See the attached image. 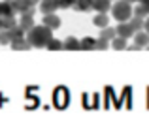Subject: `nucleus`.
<instances>
[{
	"instance_id": "15",
	"label": "nucleus",
	"mask_w": 149,
	"mask_h": 126,
	"mask_svg": "<svg viewBox=\"0 0 149 126\" xmlns=\"http://www.w3.org/2000/svg\"><path fill=\"white\" fill-rule=\"evenodd\" d=\"M113 36H115V30H113V28H109V26H104V28H102L100 38H104V40H109V38H113Z\"/></svg>"
},
{
	"instance_id": "18",
	"label": "nucleus",
	"mask_w": 149,
	"mask_h": 126,
	"mask_svg": "<svg viewBox=\"0 0 149 126\" xmlns=\"http://www.w3.org/2000/svg\"><path fill=\"white\" fill-rule=\"evenodd\" d=\"M95 49H108V40H104V38H100V40L96 42Z\"/></svg>"
},
{
	"instance_id": "8",
	"label": "nucleus",
	"mask_w": 149,
	"mask_h": 126,
	"mask_svg": "<svg viewBox=\"0 0 149 126\" xmlns=\"http://www.w3.org/2000/svg\"><path fill=\"white\" fill-rule=\"evenodd\" d=\"M109 8H111V4H109V0H93V10L96 11H108Z\"/></svg>"
},
{
	"instance_id": "4",
	"label": "nucleus",
	"mask_w": 149,
	"mask_h": 126,
	"mask_svg": "<svg viewBox=\"0 0 149 126\" xmlns=\"http://www.w3.org/2000/svg\"><path fill=\"white\" fill-rule=\"evenodd\" d=\"M115 32H117V36H121V38H125V40H128V38L134 34V28H132L130 25H127V21H125V23H121V25L117 26Z\"/></svg>"
},
{
	"instance_id": "19",
	"label": "nucleus",
	"mask_w": 149,
	"mask_h": 126,
	"mask_svg": "<svg viewBox=\"0 0 149 126\" xmlns=\"http://www.w3.org/2000/svg\"><path fill=\"white\" fill-rule=\"evenodd\" d=\"M143 26H146V32L149 34V17H146V19H143Z\"/></svg>"
},
{
	"instance_id": "20",
	"label": "nucleus",
	"mask_w": 149,
	"mask_h": 126,
	"mask_svg": "<svg viewBox=\"0 0 149 126\" xmlns=\"http://www.w3.org/2000/svg\"><path fill=\"white\" fill-rule=\"evenodd\" d=\"M125 2H128V4H132V2H138V0H125Z\"/></svg>"
},
{
	"instance_id": "6",
	"label": "nucleus",
	"mask_w": 149,
	"mask_h": 126,
	"mask_svg": "<svg viewBox=\"0 0 149 126\" xmlns=\"http://www.w3.org/2000/svg\"><path fill=\"white\" fill-rule=\"evenodd\" d=\"M44 25L49 26V28H58V25H61V19H58L57 15H53V13H45V15H44Z\"/></svg>"
},
{
	"instance_id": "5",
	"label": "nucleus",
	"mask_w": 149,
	"mask_h": 126,
	"mask_svg": "<svg viewBox=\"0 0 149 126\" xmlns=\"http://www.w3.org/2000/svg\"><path fill=\"white\" fill-rule=\"evenodd\" d=\"M57 8H58L57 0H42V2H40V10L44 11V15H45V13H53V11H57Z\"/></svg>"
},
{
	"instance_id": "2",
	"label": "nucleus",
	"mask_w": 149,
	"mask_h": 126,
	"mask_svg": "<svg viewBox=\"0 0 149 126\" xmlns=\"http://www.w3.org/2000/svg\"><path fill=\"white\" fill-rule=\"evenodd\" d=\"M111 11H113V17L121 23L128 21V19L132 17V6L128 2H125V0H117L111 6Z\"/></svg>"
},
{
	"instance_id": "3",
	"label": "nucleus",
	"mask_w": 149,
	"mask_h": 126,
	"mask_svg": "<svg viewBox=\"0 0 149 126\" xmlns=\"http://www.w3.org/2000/svg\"><path fill=\"white\" fill-rule=\"evenodd\" d=\"M32 17H34V15H29V13H23L21 15V21H19L17 26L23 30V32H29V30L34 26V19Z\"/></svg>"
},
{
	"instance_id": "9",
	"label": "nucleus",
	"mask_w": 149,
	"mask_h": 126,
	"mask_svg": "<svg viewBox=\"0 0 149 126\" xmlns=\"http://www.w3.org/2000/svg\"><path fill=\"white\" fill-rule=\"evenodd\" d=\"M30 47V43L25 40V38H17V40H11V49H17V51H21V49H29Z\"/></svg>"
},
{
	"instance_id": "13",
	"label": "nucleus",
	"mask_w": 149,
	"mask_h": 126,
	"mask_svg": "<svg viewBox=\"0 0 149 126\" xmlns=\"http://www.w3.org/2000/svg\"><path fill=\"white\" fill-rule=\"evenodd\" d=\"M95 45H96V40L85 38V40H81V43H79V49H95Z\"/></svg>"
},
{
	"instance_id": "17",
	"label": "nucleus",
	"mask_w": 149,
	"mask_h": 126,
	"mask_svg": "<svg viewBox=\"0 0 149 126\" xmlns=\"http://www.w3.org/2000/svg\"><path fill=\"white\" fill-rule=\"evenodd\" d=\"M125 42H127V40L119 36V38H115V40H113V43H111V45L115 47V49H125V47H127V43H125Z\"/></svg>"
},
{
	"instance_id": "7",
	"label": "nucleus",
	"mask_w": 149,
	"mask_h": 126,
	"mask_svg": "<svg viewBox=\"0 0 149 126\" xmlns=\"http://www.w3.org/2000/svg\"><path fill=\"white\" fill-rule=\"evenodd\" d=\"M72 8H76L77 11H89L93 10V0H76Z\"/></svg>"
},
{
	"instance_id": "16",
	"label": "nucleus",
	"mask_w": 149,
	"mask_h": 126,
	"mask_svg": "<svg viewBox=\"0 0 149 126\" xmlns=\"http://www.w3.org/2000/svg\"><path fill=\"white\" fill-rule=\"evenodd\" d=\"M62 47H66V49H79V43H77L76 38H68L66 43H62Z\"/></svg>"
},
{
	"instance_id": "11",
	"label": "nucleus",
	"mask_w": 149,
	"mask_h": 126,
	"mask_svg": "<svg viewBox=\"0 0 149 126\" xmlns=\"http://www.w3.org/2000/svg\"><path fill=\"white\" fill-rule=\"evenodd\" d=\"M108 21H109V19H108V15H106L104 11H102V13H98V15L95 17V25H96V26H100V28L108 26Z\"/></svg>"
},
{
	"instance_id": "10",
	"label": "nucleus",
	"mask_w": 149,
	"mask_h": 126,
	"mask_svg": "<svg viewBox=\"0 0 149 126\" xmlns=\"http://www.w3.org/2000/svg\"><path fill=\"white\" fill-rule=\"evenodd\" d=\"M134 34H136V45L138 47H146L149 43V34L147 32H140L138 30V32H134Z\"/></svg>"
},
{
	"instance_id": "1",
	"label": "nucleus",
	"mask_w": 149,
	"mask_h": 126,
	"mask_svg": "<svg viewBox=\"0 0 149 126\" xmlns=\"http://www.w3.org/2000/svg\"><path fill=\"white\" fill-rule=\"evenodd\" d=\"M51 40V28L49 26H32L29 30V36H26V42L30 43V47H42L47 45V42Z\"/></svg>"
},
{
	"instance_id": "12",
	"label": "nucleus",
	"mask_w": 149,
	"mask_h": 126,
	"mask_svg": "<svg viewBox=\"0 0 149 126\" xmlns=\"http://www.w3.org/2000/svg\"><path fill=\"white\" fill-rule=\"evenodd\" d=\"M132 15H134V17H140V19H146L147 15H149V11L142 6V4H140V6H136L134 10H132Z\"/></svg>"
},
{
	"instance_id": "14",
	"label": "nucleus",
	"mask_w": 149,
	"mask_h": 126,
	"mask_svg": "<svg viewBox=\"0 0 149 126\" xmlns=\"http://www.w3.org/2000/svg\"><path fill=\"white\" fill-rule=\"evenodd\" d=\"M128 21H130V23H128V25H130L132 26V28H134V32H138V30L140 28H142V26H143V19H140V17H134V19H128Z\"/></svg>"
}]
</instances>
